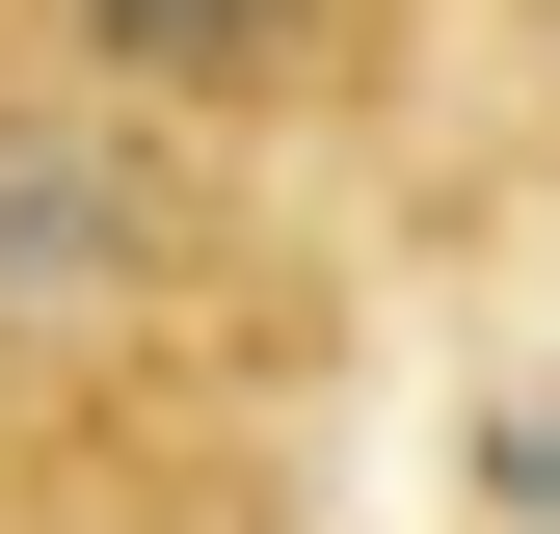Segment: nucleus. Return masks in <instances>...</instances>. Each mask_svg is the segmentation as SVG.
Instances as JSON below:
<instances>
[{
  "instance_id": "1",
  "label": "nucleus",
  "mask_w": 560,
  "mask_h": 534,
  "mask_svg": "<svg viewBox=\"0 0 560 534\" xmlns=\"http://www.w3.org/2000/svg\"><path fill=\"white\" fill-rule=\"evenodd\" d=\"M161 267H187V187L107 107H0V374H81Z\"/></svg>"
},
{
  "instance_id": "2",
  "label": "nucleus",
  "mask_w": 560,
  "mask_h": 534,
  "mask_svg": "<svg viewBox=\"0 0 560 534\" xmlns=\"http://www.w3.org/2000/svg\"><path fill=\"white\" fill-rule=\"evenodd\" d=\"M54 54H81L107 107H294L347 54V0H54Z\"/></svg>"
},
{
  "instance_id": "3",
  "label": "nucleus",
  "mask_w": 560,
  "mask_h": 534,
  "mask_svg": "<svg viewBox=\"0 0 560 534\" xmlns=\"http://www.w3.org/2000/svg\"><path fill=\"white\" fill-rule=\"evenodd\" d=\"M480 481H508V508H560V374L508 400V428H480Z\"/></svg>"
}]
</instances>
